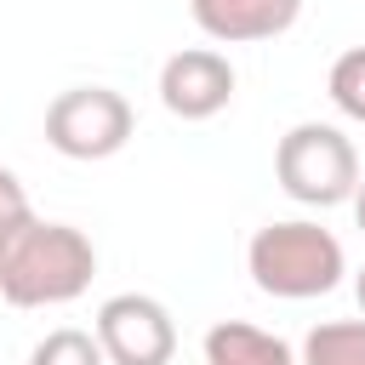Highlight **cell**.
<instances>
[{"label":"cell","mask_w":365,"mask_h":365,"mask_svg":"<svg viewBox=\"0 0 365 365\" xmlns=\"http://www.w3.org/2000/svg\"><path fill=\"white\" fill-rule=\"evenodd\" d=\"M97 274V245L74 222L29 217L0 245V297L11 308H57L74 302Z\"/></svg>","instance_id":"6da1fadb"},{"label":"cell","mask_w":365,"mask_h":365,"mask_svg":"<svg viewBox=\"0 0 365 365\" xmlns=\"http://www.w3.org/2000/svg\"><path fill=\"white\" fill-rule=\"evenodd\" d=\"M245 268H251V285L262 297H279V302H308V297H325L336 291V279L348 274V257H342V240L308 217H291V222H262L245 245Z\"/></svg>","instance_id":"7a4b0ae2"},{"label":"cell","mask_w":365,"mask_h":365,"mask_svg":"<svg viewBox=\"0 0 365 365\" xmlns=\"http://www.w3.org/2000/svg\"><path fill=\"white\" fill-rule=\"evenodd\" d=\"M274 177H279V188L297 205H342L359 188V154H354V143L336 125L302 120V125H291L279 137Z\"/></svg>","instance_id":"3957f363"},{"label":"cell","mask_w":365,"mask_h":365,"mask_svg":"<svg viewBox=\"0 0 365 365\" xmlns=\"http://www.w3.org/2000/svg\"><path fill=\"white\" fill-rule=\"evenodd\" d=\"M131 103L114 86H68L46 108V143L63 160H108L131 143Z\"/></svg>","instance_id":"277c9868"},{"label":"cell","mask_w":365,"mask_h":365,"mask_svg":"<svg viewBox=\"0 0 365 365\" xmlns=\"http://www.w3.org/2000/svg\"><path fill=\"white\" fill-rule=\"evenodd\" d=\"M97 342L108 354V365H171L177 354V325L165 314L160 297L143 291H120L97 308Z\"/></svg>","instance_id":"5b68a950"},{"label":"cell","mask_w":365,"mask_h":365,"mask_svg":"<svg viewBox=\"0 0 365 365\" xmlns=\"http://www.w3.org/2000/svg\"><path fill=\"white\" fill-rule=\"evenodd\" d=\"M160 103L177 120H211L234 103V63L211 46H188L171 51L160 63Z\"/></svg>","instance_id":"8992f818"},{"label":"cell","mask_w":365,"mask_h":365,"mask_svg":"<svg viewBox=\"0 0 365 365\" xmlns=\"http://www.w3.org/2000/svg\"><path fill=\"white\" fill-rule=\"evenodd\" d=\"M188 17L222 46H257L285 34L302 17V0H188Z\"/></svg>","instance_id":"52a82bcc"},{"label":"cell","mask_w":365,"mask_h":365,"mask_svg":"<svg viewBox=\"0 0 365 365\" xmlns=\"http://www.w3.org/2000/svg\"><path fill=\"white\" fill-rule=\"evenodd\" d=\"M205 365H297L291 342L262 331V325H245V319H217L205 331Z\"/></svg>","instance_id":"ba28073f"},{"label":"cell","mask_w":365,"mask_h":365,"mask_svg":"<svg viewBox=\"0 0 365 365\" xmlns=\"http://www.w3.org/2000/svg\"><path fill=\"white\" fill-rule=\"evenodd\" d=\"M297 365H365V319H325L302 336Z\"/></svg>","instance_id":"9c48e42d"},{"label":"cell","mask_w":365,"mask_h":365,"mask_svg":"<svg viewBox=\"0 0 365 365\" xmlns=\"http://www.w3.org/2000/svg\"><path fill=\"white\" fill-rule=\"evenodd\" d=\"M29 365H108V354H103L97 331H74V325H57V331H46V336L34 342Z\"/></svg>","instance_id":"30bf717a"},{"label":"cell","mask_w":365,"mask_h":365,"mask_svg":"<svg viewBox=\"0 0 365 365\" xmlns=\"http://www.w3.org/2000/svg\"><path fill=\"white\" fill-rule=\"evenodd\" d=\"M325 91H331V103H336L348 120H359V125H365V46H348V51L331 63Z\"/></svg>","instance_id":"8fae6325"},{"label":"cell","mask_w":365,"mask_h":365,"mask_svg":"<svg viewBox=\"0 0 365 365\" xmlns=\"http://www.w3.org/2000/svg\"><path fill=\"white\" fill-rule=\"evenodd\" d=\"M29 217H34V205H29L23 182H17V171H6V165H0V245H6Z\"/></svg>","instance_id":"7c38bea8"},{"label":"cell","mask_w":365,"mask_h":365,"mask_svg":"<svg viewBox=\"0 0 365 365\" xmlns=\"http://www.w3.org/2000/svg\"><path fill=\"white\" fill-rule=\"evenodd\" d=\"M354 222H359V234H365V177H359V188H354Z\"/></svg>","instance_id":"4fadbf2b"},{"label":"cell","mask_w":365,"mask_h":365,"mask_svg":"<svg viewBox=\"0 0 365 365\" xmlns=\"http://www.w3.org/2000/svg\"><path fill=\"white\" fill-rule=\"evenodd\" d=\"M354 297H359V314H365V268L354 274Z\"/></svg>","instance_id":"5bb4252c"}]
</instances>
